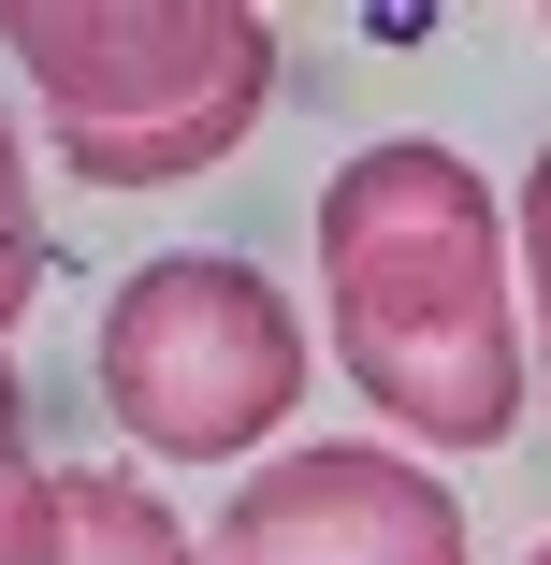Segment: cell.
I'll return each instance as SVG.
<instances>
[{
	"label": "cell",
	"instance_id": "6da1fadb",
	"mask_svg": "<svg viewBox=\"0 0 551 565\" xmlns=\"http://www.w3.org/2000/svg\"><path fill=\"white\" fill-rule=\"evenodd\" d=\"M319 305H335V363L392 420V449H494L537 406L508 189L435 131H392L319 189Z\"/></svg>",
	"mask_w": 551,
	"mask_h": 565
},
{
	"label": "cell",
	"instance_id": "7a4b0ae2",
	"mask_svg": "<svg viewBox=\"0 0 551 565\" xmlns=\"http://www.w3.org/2000/svg\"><path fill=\"white\" fill-rule=\"evenodd\" d=\"M0 58L73 189H203L276 117V30L247 0H0Z\"/></svg>",
	"mask_w": 551,
	"mask_h": 565
},
{
	"label": "cell",
	"instance_id": "3957f363",
	"mask_svg": "<svg viewBox=\"0 0 551 565\" xmlns=\"http://www.w3.org/2000/svg\"><path fill=\"white\" fill-rule=\"evenodd\" d=\"M102 420L160 465H247V449L305 406V305L233 262V247H160L102 305Z\"/></svg>",
	"mask_w": 551,
	"mask_h": 565
},
{
	"label": "cell",
	"instance_id": "277c9868",
	"mask_svg": "<svg viewBox=\"0 0 551 565\" xmlns=\"http://www.w3.org/2000/svg\"><path fill=\"white\" fill-rule=\"evenodd\" d=\"M203 565H465V493L392 435H305L233 479Z\"/></svg>",
	"mask_w": 551,
	"mask_h": 565
},
{
	"label": "cell",
	"instance_id": "5b68a950",
	"mask_svg": "<svg viewBox=\"0 0 551 565\" xmlns=\"http://www.w3.org/2000/svg\"><path fill=\"white\" fill-rule=\"evenodd\" d=\"M44 565H203V536H189V522H174L131 465H59Z\"/></svg>",
	"mask_w": 551,
	"mask_h": 565
},
{
	"label": "cell",
	"instance_id": "8992f818",
	"mask_svg": "<svg viewBox=\"0 0 551 565\" xmlns=\"http://www.w3.org/2000/svg\"><path fill=\"white\" fill-rule=\"evenodd\" d=\"M44 508H59V465L30 449V392H15V333H0V565H44Z\"/></svg>",
	"mask_w": 551,
	"mask_h": 565
},
{
	"label": "cell",
	"instance_id": "52a82bcc",
	"mask_svg": "<svg viewBox=\"0 0 551 565\" xmlns=\"http://www.w3.org/2000/svg\"><path fill=\"white\" fill-rule=\"evenodd\" d=\"M44 189H30V131H15V102H0V333H15L44 305Z\"/></svg>",
	"mask_w": 551,
	"mask_h": 565
},
{
	"label": "cell",
	"instance_id": "ba28073f",
	"mask_svg": "<svg viewBox=\"0 0 551 565\" xmlns=\"http://www.w3.org/2000/svg\"><path fill=\"white\" fill-rule=\"evenodd\" d=\"M508 233H522V305H537V406H551V146L508 189Z\"/></svg>",
	"mask_w": 551,
	"mask_h": 565
},
{
	"label": "cell",
	"instance_id": "9c48e42d",
	"mask_svg": "<svg viewBox=\"0 0 551 565\" xmlns=\"http://www.w3.org/2000/svg\"><path fill=\"white\" fill-rule=\"evenodd\" d=\"M522 565H551V536H537V551H522Z\"/></svg>",
	"mask_w": 551,
	"mask_h": 565
}]
</instances>
